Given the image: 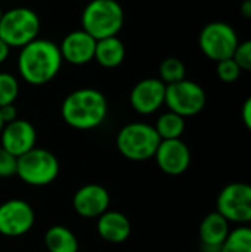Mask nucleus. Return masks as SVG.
I'll return each mask as SVG.
<instances>
[{
	"label": "nucleus",
	"mask_w": 251,
	"mask_h": 252,
	"mask_svg": "<svg viewBox=\"0 0 251 252\" xmlns=\"http://www.w3.org/2000/svg\"><path fill=\"white\" fill-rule=\"evenodd\" d=\"M3 127H4V123L1 121V117H0V133H1V130H3Z\"/></svg>",
	"instance_id": "nucleus-31"
},
{
	"label": "nucleus",
	"mask_w": 251,
	"mask_h": 252,
	"mask_svg": "<svg viewBox=\"0 0 251 252\" xmlns=\"http://www.w3.org/2000/svg\"><path fill=\"white\" fill-rule=\"evenodd\" d=\"M126 58L124 43L117 37H107L96 40L95 61L104 68H117L123 63Z\"/></svg>",
	"instance_id": "nucleus-18"
},
{
	"label": "nucleus",
	"mask_w": 251,
	"mask_h": 252,
	"mask_svg": "<svg viewBox=\"0 0 251 252\" xmlns=\"http://www.w3.org/2000/svg\"><path fill=\"white\" fill-rule=\"evenodd\" d=\"M98 233L109 244H123L132 233V224L129 219L118 211H105L98 217Z\"/></svg>",
	"instance_id": "nucleus-17"
},
{
	"label": "nucleus",
	"mask_w": 251,
	"mask_h": 252,
	"mask_svg": "<svg viewBox=\"0 0 251 252\" xmlns=\"http://www.w3.org/2000/svg\"><path fill=\"white\" fill-rule=\"evenodd\" d=\"M9 53H10V47L0 38V65L9 58Z\"/></svg>",
	"instance_id": "nucleus-29"
},
{
	"label": "nucleus",
	"mask_w": 251,
	"mask_h": 252,
	"mask_svg": "<svg viewBox=\"0 0 251 252\" xmlns=\"http://www.w3.org/2000/svg\"><path fill=\"white\" fill-rule=\"evenodd\" d=\"M40 18L30 7H13L4 10L0 19V38L12 49H22L38 38Z\"/></svg>",
	"instance_id": "nucleus-5"
},
{
	"label": "nucleus",
	"mask_w": 251,
	"mask_h": 252,
	"mask_svg": "<svg viewBox=\"0 0 251 252\" xmlns=\"http://www.w3.org/2000/svg\"><path fill=\"white\" fill-rule=\"evenodd\" d=\"M220 252H251V227L241 226L231 230Z\"/></svg>",
	"instance_id": "nucleus-21"
},
{
	"label": "nucleus",
	"mask_w": 251,
	"mask_h": 252,
	"mask_svg": "<svg viewBox=\"0 0 251 252\" xmlns=\"http://www.w3.org/2000/svg\"><path fill=\"white\" fill-rule=\"evenodd\" d=\"M217 213L222 214L229 223L246 224L251 221V185L249 183H229L217 196Z\"/></svg>",
	"instance_id": "nucleus-9"
},
{
	"label": "nucleus",
	"mask_w": 251,
	"mask_h": 252,
	"mask_svg": "<svg viewBox=\"0 0 251 252\" xmlns=\"http://www.w3.org/2000/svg\"><path fill=\"white\" fill-rule=\"evenodd\" d=\"M108 114V102L96 89H78L71 92L61 105L64 121L75 130H92L99 127Z\"/></svg>",
	"instance_id": "nucleus-2"
},
{
	"label": "nucleus",
	"mask_w": 251,
	"mask_h": 252,
	"mask_svg": "<svg viewBox=\"0 0 251 252\" xmlns=\"http://www.w3.org/2000/svg\"><path fill=\"white\" fill-rule=\"evenodd\" d=\"M160 136L154 126L146 123H130L124 126L115 139L118 152L130 161H146L154 158L158 146Z\"/></svg>",
	"instance_id": "nucleus-4"
},
{
	"label": "nucleus",
	"mask_w": 251,
	"mask_h": 252,
	"mask_svg": "<svg viewBox=\"0 0 251 252\" xmlns=\"http://www.w3.org/2000/svg\"><path fill=\"white\" fill-rule=\"evenodd\" d=\"M166 84L160 78H143L130 92V105L141 115H149L164 105Z\"/></svg>",
	"instance_id": "nucleus-11"
},
{
	"label": "nucleus",
	"mask_w": 251,
	"mask_h": 252,
	"mask_svg": "<svg viewBox=\"0 0 251 252\" xmlns=\"http://www.w3.org/2000/svg\"><path fill=\"white\" fill-rule=\"evenodd\" d=\"M241 115H243V121L246 124V127L251 131V96H249L243 105V111H241Z\"/></svg>",
	"instance_id": "nucleus-28"
},
{
	"label": "nucleus",
	"mask_w": 251,
	"mask_h": 252,
	"mask_svg": "<svg viewBox=\"0 0 251 252\" xmlns=\"http://www.w3.org/2000/svg\"><path fill=\"white\" fill-rule=\"evenodd\" d=\"M96 40L84 30L68 32L61 41L59 50L62 61L72 65H84L95 59Z\"/></svg>",
	"instance_id": "nucleus-15"
},
{
	"label": "nucleus",
	"mask_w": 251,
	"mask_h": 252,
	"mask_svg": "<svg viewBox=\"0 0 251 252\" xmlns=\"http://www.w3.org/2000/svg\"><path fill=\"white\" fill-rule=\"evenodd\" d=\"M238 43L240 41L235 30L223 21L209 22L201 30L198 37L201 52L215 62L232 58Z\"/></svg>",
	"instance_id": "nucleus-7"
},
{
	"label": "nucleus",
	"mask_w": 251,
	"mask_h": 252,
	"mask_svg": "<svg viewBox=\"0 0 251 252\" xmlns=\"http://www.w3.org/2000/svg\"><path fill=\"white\" fill-rule=\"evenodd\" d=\"M34 221V210L22 199H9L0 205V235L3 236H22L31 230Z\"/></svg>",
	"instance_id": "nucleus-10"
},
{
	"label": "nucleus",
	"mask_w": 251,
	"mask_h": 252,
	"mask_svg": "<svg viewBox=\"0 0 251 252\" xmlns=\"http://www.w3.org/2000/svg\"><path fill=\"white\" fill-rule=\"evenodd\" d=\"M229 221L217 211L207 214L200 224V239L204 252H220L229 235Z\"/></svg>",
	"instance_id": "nucleus-16"
},
{
	"label": "nucleus",
	"mask_w": 251,
	"mask_h": 252,
	"mask_svg": "<svg viewBox=\"0 0 251 252\" xmlns=\"http://www.w3.org/2000/svg\"><path fill=\"white\" fill-rule=\"evenodd\" d=\"M44 245L49 252H78L75 235L65 226H52L44 233Z\"/></svg>",
	"instance_id": "nucleus-19"
},
{
	"label": "nucleus",
	"mask_w": 251,
	"mask_h": 252,
	"mask_svg": "<svg viewBox=\"0 0 251 252\" xmlns=\"http://www.w3.org/2000/svg\"><path fill=\"white\" fill-rule=\"evenodd\" d=\"M124 24V10L117 0H92L81 13V30L95 40L117 35Z\"/></svg>",
	"instance_id": "nucleus-3"
},
{
	"label": "nucleus",
	"mask_w": 251,
	"mask_h": 252,
	"mask_svg": "<svg viewBox=\"0 0 251 252\" xmlns=\"http://www.w3.org/2000/svg\"><path fill=\"white\" fill-rule=\"evenodd\" d=\"M160 170L169 176L183 174L191 164V152L180 139L161 140L154 155Z\"/></svg>",
	"instance_id": "nucleus-13"
},
{
	"label": "nucleus",
	"mask_w": 251,
	"mask_h": 252,
	"mask_svg": "<svg viewBox=\"0 0 251 252\" xmlns=\"http://www.w3.org/2000/svg\"><path fill=\"white\" fill-rule=\"evenodd\" d=\"M185 63L178 58H166L160 65V80L166 86L185 80Z\"/></svg>",
	"instance_id": "nucleus-22"
},
{
	"label": "nucleus",
	"mask_w": 251,
	"mask_h": 252,
	"mask_svg": "<svg viewBox=\"0 0 251 252\" xmlns=\"http://www.w3.org/2000/svg\"><path fill=\"white\" fill-rule=\"evenodd\" d=\"M1 148L19 158L33 148H36L37 131L30 121L16 118L15 121L4 124L0 133Z\"/></svg>",
	"instance_id": "nucleus-12"
},
{
	"label": "nucleus",
	"mask_w": 251,
	"mask_h": 252,
	"mask_svg": "<svg viewBox=\"0 0 251 252\" xmlns=\"http://www.w3.org/2000/svg\"><path fill=\"white\" fill-rule=\"evenodd\" d=\"M207 102L204 89L191 80H182L166 86V99L169 111L180 117H194L200 114Z\"/></svg>",
	"instance_id": "nucleus-8"
},
{
	"label": "nucleus",
	"mask_w": 251,
	"mask_h": 252,
	"mask_svg": "<svg viewBox=\"0 0 251 252\" xmlns=\"http://www.w3.org/2000/svg\"><path fill=\"white\" fill-rule=\"evenodd\" d=\"M19 94V83L9 72H0V106L15 103Z\"/></svg>",
	"instance_id": "nucleus-23"
},
{
	"label": "nucleus",
	"mask_w": 251,
	"mask_h": 252,
	"mask_svg": "<svg viewBox=\"0 0 251 252\" xmlns=\"http://www.w3.org/2000/svg\"><path fill=\"white\" fill-rule=\"evenodd\" d=\"M108 190L96 183H89L81 186L72 198V207L75 213L84 219H98L109 207Z\"/></svg>",
	"instance_id": "nucleus-14"
},
{
	"label": "nucleus",
	"mask_w": 251,
	"mask_h": 252,
	"mask_svg": "<svg viewBox=\"0 0 251 252\" xmlns=\"http://www.w3.org/2000/svg\"><path fill=\"white\" fill-rule=\"evenodd\" d=\"M59 174L58 158L43 148H33L18 158L16 176L30 186H47Z\"/></svg>",
	"instance_id": "nucleus-6"
},
{
	"label": "nucleus",
	"mask_w": 251,
	"mask_h": 252,
	"mask_svg": "<svg viewBox=\"0 0 251 252\" xmlns=\"http://www.w3.org/2000/svg\"><path fill=\"white\" fill-rule=\"evenodd\" d=\"M240 10H241V15H243L244 18L251 19V0H244V1L241 3Z\"/></svg>",
	"instance_id": "nucleus-30"
},
{
	"label": "nucleus",
	"mask_w": 251,
	"mask_h": 252,
	"mask_svg": "<svg viewBox=\"0 0 251 252\" xmlns=\"http://www.w3.org/2000/svg\"><path fill=\"white\" fill-rule=\"evenodd\" d=\"M59 46L50 40L36 38L24 46L18 56V71L22 80L31 86L50 83L62 66Z\"/></svg>",
	"instance_id": "nucleus-1"
},
{
	"label": "nucleus",
	"mask_w": 251,
	"mask_h": 252,
	"mask_svg": "<svg viewBox=\"0 0 251 252\" xmlns=\"http://www.w3.org/2000/svg\"><path fill=\"white\" fill-rule=\"evenodd\" d=\"M241 68L238 66V63L234 61V58H229V59H225V61H220L217 62V68H216V72H217V77L223 81V83H235L240 75H241Z\"/></svg>",
	"instance_id": "nucleus-24"
},
{
	"label": "nucleus",
	"mask_w": 251,
	"mask_h": 252,
	"mask_svg": "<svg viewBox=\"0 0 251 252\" xmlns=\"http://www.w3.org/2000/svg\"><path fill=\"white\" fill-rule=\"evenodd\" d=\"M1 15H3V9L0 7V19H1Z\"/></svg>",
	"instance_id": "nucleus-32"
},
{
	"label": "nucleus",
	"mask_w": 251,
	"mask_h": 252,
	"mask_svg": "<svg viewBox=\"0 0 251 252\" xmlns=\"http://www.w3.org/2000/svg\"><path fill=\"white\" fill-rule=\"evenodd\" d=\"M232 58L241 69L251 71V40L238 43Z\"/></svg>",
	"instance_id": "nucleus-25"
},
{
	"label": "nucleus",
	"mask_w": 251,
	"mask_h": 252,
	"mask_svg": "<svg viewBox=\"0 0 251 252\" xmlns=\"http://www.w3.org/2000/svg\"><path fill=\"white\" fill-rule=\"evenodd\" d=\"M154 128L161 140L180 139L185 131V118L172 111H167L158 117Z\"/></svg>",
	"instance_id": "nucleus-20"
},
{
	"label": "nucleus",
	"mask_w": 251,
	"mask_h": 252,
	"mask_svg": "<svg viewBox=\"0 0 251 252\" xmlns=\"http://www.w3.org/2000/svg\"><path fill=\"white\" fill-rule=\"evenodd\" d=\"M0 117H1V121L4 124H9V123L15 121L18 118V111H16L15 105L10 103V105L0 106Z\"/></svg>",
	"instance_id": "nucleus-27"
},
{
	"label": "nucleus",
	"mask_w": 251,
	"mask_h": 252,
	"mask_svg": "<svg viewBox=\"0 0 251 252\" xmlns=\"http://www.w3.org/2000/svg\"><path fill=\"white\" fill-rule=\"evenodd\" d=\"M18 158L0 146V177H10L16 174Z\"/></svg>",
	"instance_id": "nucleus-26"
}]
</instances>
